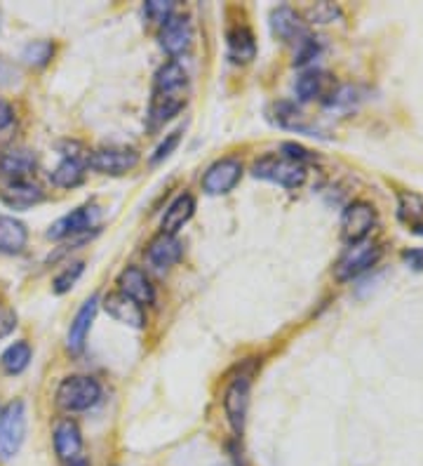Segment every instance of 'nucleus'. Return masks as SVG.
Listing matches in <instances>:
<instances>
[{"mask_svg":"<svg viewBox=\"0 0 423 466\" xmlns=\"http://www.w3.org/2000/svg\"><path fill=\"white\" fill-rule=\"evenodd\" d=\"M271 26L273 34L280 40H285V43H299V40H304L308 35L304 29V24H301L299 15L292 7H277V10H273Z\"/></svg>","mask_w":423,"mask_h":466,"instance_id":"nucleus-22","label":"nucleus"},{"mask_svg":"<svg viewBox=\"0 0 423 466\" xmlns=\"http://www.w3.org/2000/svg\"><path fill=\"white\" fill-rule=\"evenodd\" d=\"M104 309L111 316L113 320H118L123 325H130V328H144L146 325V319H144V309L132 301L130 297L120 295V292H111V295L104 299Z\"/></svg>","mask_w":423,"mask_h":466,"instance_id":"nucleus-16","label":"nucleus"},{"mask_svg":"<svg viewBox=\"0 0 423 466\" xmlns=\"http://www.w3.org/2000/svg\"><path fill=\"white\" fill-rule=\"evenodd\" d=\"M55 452L62 461L78 460L83 452V433L74 420H62L55 427Z\"/></svg>","mask_w":423,"mask_h":466,"instance_id":"nucleus-17","label":"nucleus"},{"mask_svg":"<svg viewBox=\"0 0 423 466\" xmlns=\"http://www.w3.org/2000/svg\"><path fill=\"white\" fill-rule=\"evenodd\" d=\"M276 120H277V126L282 127H287V130H297V132H313V127L306 123V116L301 114L299 108L294 106V104L289 102H280L276 104Z\"/></svg>","mask_w":423,"mask_h":466,"instance_id":"nucleus-26","label":"nucleus"},{"mask_svg":"<svg viewBox=\"0 0 423 466\" xmlns=\"http://www.w3.org/2000/svg\"><path fill=\"white\" fill-rule=\"evenodd\" d=\"M338 17H341V10H338V5H332V3H317V5L308 10V19L313 24H329Z\"/></svg>","mask_w":423,"mask_h":466,"instance_id":"nucleus-31","label":"nucleus"},{"mask_svg":"<svg viewBox=\"0 0 423 466\" xmlns=\"http://www.w3.org/2000/svg\"><path fill=\"white\" fill-rule=\"evenodd\" d=\"M402 262L412 271H423V248H414V250L402 252Z\"/></svg>","mask_w":423,"mask_h":466,"instance_id":"nucleus-36","label":"nucleus"},{"mask_svg":"<svg viewBox=\"0 0 423 466\" xmlns=\"http://www.w3.org/2000/svg\"><path fill=\"white\" fill-rule=\"evenodd\" d=\"M322 83H325V76L320 71H306L304 76H299L294 87H297V95H299L301 102H310L322 92Z\"/></svg>","mask_w":423,"mask_h":466,"instance_id":"nucleus-28","label":"nucleus"},{"mask_svg":"<svg viewBox=\"0 0 423 466\" xmlns=\"http://www.w3.org/2000/svg\"><path fill=\"white\" fill-rule=\"evenodd\" d=\"M249 391H252V377L240 375L228 384L224 393V412L237 436H243L245 421H247Z\"/></svg>","mask_w":423,"mask_h":466,"instance_id":"nucleus-7","label":"nucleus"},{"mask_svg":"<svg viewBox=\"0 0 423 466\" xmlns=\"http://www.w3.org/2000/svg\"><path fill=\"white\" fill-rule=\"evenodd\" d=\"M146 17L156 24H165L172 15H175V3H163V0H151L144 7Z\"/></svg>","mask_w":423,"mask_h":466,"instance_id":"nucleus-32","label":"nucleus"},{"mask_svg":"<svg viewBox=\"0 0 423 466\" xmlns=\"http://www.w3.org/2000/svg\"><path fill=\"white\" fill-rule=\"evenodd\" d=\"M0 200L12 208V210H28L34 205L43 203L45 200V194L38 184L28 182V179H22V182H10L3 191H0Z\"/></svg>","mask_w":423,"mask_h":466,"instance_id":"nucleus-15","label":"nucleus"},{"mask_svg":"<svg viewBox=\"0 0 423 466\" xmlns=\"http://www.w3.org/2000/svg\"><path fill=\"white\" fill-rule=\"evenodd\" d=\"M87 166L95 172H102V175H125V172L135 170L139 166V154L135 148H99V151H92Z\"/></svg>","mask_w":423,"mask_h":466,"instance_id":"nucleus-9","label":"nucleus"},{"mask_svg":"<svg viewBox=\"0 0 423 466\" xmlns=\"http://www.w3.org/2000/svg\"><path fill=\"white\" fill-rule=\"evenodd\" d=\"M179 139H181V130L169 132V135L165 137L163 142H160V147L156 148V154L151 156L153 166H158V163H163L165 158H169V156H172V151H175V148L179 147Z\"/></svg>","mask_w":423,"mask_h":466,"instance_id":"nucleus-33","label":"nucleus"},{"mask_svg":"<svg viewBox=\"0 0 423 466\" xmlns=\"http://www.w3.org/2000/svg\"><path fill=\"white\" fill-rule=\"evenodd\" d=\"M83 271H85L83 262H74L71 267L64 268V271L59 273L55 280H52V290H55V295H66V292L71 290L76 283H78V279L83 276Z\"/></svg>","mask_w":423,"mask_h":466,"instance_id":"nucleus-29","label":"nucleus"},{"mask_svg":"<svg viewBox=\"0 0 423 466\" xmlns=\"http://www.w3.org/2000/svg\"><path fill=\"white\" fill-rule=\"evenodd\" d=\"M17 328V313L7 304H0V339H5Z\"/></svg>","mask_w":423,"mask_h":466,"instance_id":"nucleus-35","label":"nucleus"},{"mask_svg":"<svg viewBox=\"0 0 423 466\" xmlns=\"http://www.w3.org/2000/svg\"><path fill=\"white\" fill-rule=\"evenodd\" d=\"M252 175L282 188H299L306 182V167L294 160L282 158V156H266V158L257 160Z\"/></svg>","mask_w":423,"mask_h":466,"instance_id":"nucleus-5","label":"nucleus"},{"mask_svg":"<svg viewBox=\"0 0 423 466\" xmlns=\"http://www.w3.org/2000/svg\"><path fill=\"white\" fill-rule=\"evenodd\" d=\"M243 166L237 158H221L207 167L203 177V191L207 196H224L237 187Z\"/></svg>","mask_w":423,"mask_h":466,"instance_id":"nucleus-8","label":"nucleus"},{"mask_svg":"<svg viewBox=\"0 0 423 466\" xmlns=\"http://www.w3.org/2000/svg\"><path fill=\"white\" fill-rule=\"evenodd\" d=\"M282 158L294 160V163H299V166H304V163H313V160H316V156L310 154L308 148L299 147V144L285 142V144H282Z\"/></svg>","mask_w":423,"mask_h":466,"instance_id":"nucleus-34","label":"nucleus"},{"mask_svg":"<svg viewBox=\"0 0 423 466\" xmlns=\"http://www.w3.org/2000/svg\"><path fill=\"white\" fill-rule=\"evenodd\" d=\"M398 219L407 227V231L423 236V196L414 191L398 194Z\"/></svg>","mask_w":423,"mask_h":466,"instance_id":"nucleus-23","label":"nucleus"},{"mask_svg":"<svg viewBox=\"0 0 423 466\" xmlns=\"http://www.w3.org/2000/svg\"><path fill=\"white\" fill-rule=\"evenodd\" d=\"M26 438V408L22 400H12L0 410V461L19 455Z\"/></svg>","mask_w":423,"mask_h":466,"instance_id":"nucleus-3","label":"nucleus"},{"mask_svg":"<svg viewBox=\"0 0 423 466\" xmlns=\"http://www.w3.org/2000/svg\"><path fill=\"white\" fill-rule=\"evenodd\" d=\"M35 170V156L28 148H10L0 156V175L12 182H22Z\"/></svg>","mask_w":423,"mask_h":466,"instance_id":"nucleus-20","label":"nucleus"},{"mask_svg":"<svg viewBox=\"0 0 423 466\" xmlns=\"http://www.w3.org/2000/svg\"><path fill=\"white\" fill-rule=\"evenodd\" d=\"M96 208L95 205H85V208H78V210L68 212V215L59 217L55 224L47 231V238L52 240H62L66 236H76V233H83L95 224Z\"/></svg>","mask_w":423,"mask_h":466,"instance_id":"nucleus-14","label":"nucleus"},{"mask_svg":"<svg viewBox=\"0 0 423 466\" xmlns=\"http://www.w3.org/2000/svg\"><path fill=\"white\" fill-rule=\"evenodd\" d=\"M146 257L153 268L165 271V268L175 267V264L181 259V243L176 240V236L158 233V236L151 240V245H148Z\"/></svg>","mask_w":423,"mask_h":466,"instance_id":"nucleus-18","label":"nucleus"},{"mask_svg":"<svg viewBox=\"0 0 423 466\" xmlns=\"http://www.w3.org/2000/svg\"><path fill=\"white\" fill-rule=\"evenodd\" d=\"M56 405L64 412H83L102 399V384L90 375H71L56 387Z\"/></svg>","mask_w":423,"mask_h":466,"instance_id":"nucleus-2","label":"nucleus"},{"mask_svg":"<svg viewBox=\"0 0 423 466\" xmlns=\"http://www.w3.org/2000/svg\"><path fill=\"white\" fill-rule=\"evenodd\" d=\"M12 120H15V114H12V106L7 102H3V99H0V130H5V127H10Z\"/></svg>","mask_w":423,"mask_h":466,"instance_id":"nucleus-37","label":"nucleus"},{"mask_svg":"<svg viewBox=\"0 0 423 466\" xmlns=\"http://www.w3.org/2000/svg\"><path fill=\"white\" fill-rule=\"evenodd\" d=\"M228 57L236 64H247L257 57V43L247 26H236L228 31Z\"/></svg>","mask_w":423,"mask_h":466,"instance_id":"nucleus-24","label":"nucleus"},{"mask_svg":"<svg viewBox=\"0 0 423 466\" xmlns=\"http://www.w3.org/2000/svg\"><path fill=\"white\" fill-rule=\"evenodd\" d=\"M188 76L179 62H167L158 68L156 80H153L151 106H148V123L151 127H158L175 118L184 104H186Z\"/></svg>","mask_w":423,"mask_h":466,"instance_id":"nucleus-1","label":"nucleus"},{"mask_svg":"<svg viewBox=\"0 0 423 466\" xmlns=\"http://www.w3.org/2000/svg\"><path fill=\"white\" fill-rule=\"evenodd\" d=\"M118 292L125 297H130L139 307H148V304L156 301V288H153L151 279L136 267H127L120 271Z\"/></svg>","mask_w":423,"mask_h":466,"instance_id":"nucleus-11","label":"nucleus"},{"mask_svg":"<svg viewBox=\"0 0 423 466\" xmlns=\"http://www.w3.org/2000/svg\"><path fill=\"white\" fill-rule=\"evenodd\" d=\"M28 243L26 224L10 215H0V252L19 255Z\"/></svg>","mask_w":423,"mask_h":466,"instance_id":"nucleus-21","label":"nucleus"},{"mask_svg":"<svg viewBox=\"0 0 423 466\" xmlns=\"http://www.w3.org/2000/svg\"><path fill=\"white\" fill-rule=\"evenodd\" d=\"M193 212H196V198H193L191 194L176 196V198L169 203L167 210H165L163 224H160V228H163V231H160V233H167V236H176L181 228L191 222Z\"/></svg>","mask_w":423,"mask_h":466,"instance_id":"nucleus-19","label":"nucleus"},{"mask_svg":"<svg viewBox=\"0 0 423 466\" xmlns=\"http://www.w3.org/2000/svg\"><path fill=\"white\" fill-rule=\"evenodd\" d=\"M384 250L381 245L369 243V240H362V243L350 245L348 250L341 255V259L334 267V279L338 283H346V280H353L358 276H362L365 271H369L372 267H377L378 259H381Z\"/></svg>","mask_w":423,"mask_h":466,"instance_id":"nucleus-4","label":"nucleus"},{"mask_svg":"<svg viewBox=\"0 0 423 466\" xmlns=\"http://www.w3.org/2000/svg\"><path fill=\"white\" fill-rule=\"evenodd\" d=\"M193 43V29L191 22L186 17H172L163 24V31H160V47L167 52L169 57H179L191 47Z\"/></svg>","mask_w":423,"mask_h":466,"instance_id":"nucleus-12","label":"nucleus"},{"mask_svg":"<svg viewBox=\"0 0 423 466\" xmlns=\"http://www.w3.org/2000/svg\"><path fill=\"white\" fill-rule=\"evenodd\" d=\"M31 356H34V349H31L28 341H15L0 356V368L5 370L7 375H22L28 363H31Z\"/></svg>","mask_w":423,"mask_h":466,"instance_id":"nucleus-25","label":"nucleus"},{"mask_svg":"<svg viewBox=\"0 0 423 466\" xmlns=\"http://www.w3.org/2000/svg\"><path fill=\"white\" fill-rule=\"evenodd\" d=\"M76 144H71V151L62 156L59 166L55 167V172L50 175L52 184L59 188H76L83 184L85 170H87V160H90V154L87 151H76Z\"/></svg>","mask_w":423,"mask_h":466,"instance_id":"nucleus-10","label":"nucleus"},{"mask_svg":"<svg viewBox=\"0 0 423 466\" xmlns=\"http://www.w3.org/2000/svg\"><path fill=\"white\" fill-rule=\"evenodd\" d=\"M317 52H320L317 40L306 35L304 40H299V47H297V55H294V66H306V64L317 57Z\"/></svg>","mask_w":423,"mask_h":466,"instance_id":"nucleus-30","label":"nucleus"},{"mask_svg":"<svg viewBox=\"0 0 423 466\" xmlns=\"http://www.w3.org/2000/svg\"><path fill=\"white\" fill-rule=\"evenodd\" d=\"M52 55H55V46H52L50 40H34V43H28L22 52L24 64L34 68H43L45 64H50Z\"/></svg>","mask_w":423,"mask_h":466,"instance_id":"nucleus-27","label":"nucleus"},{"mask_svg":"<svg viewBox=\"0 0 423 466\" xmlns=\"http://www.w3.org/2000/svg\"><path fill=\"white\" fill-rule=\"evenodd\" d=\"M374 227H377V210L365 200H353L341 215V238L348 245L367 240Z\"/></svg>","mask_w":423,"mask_h":466,"instance_id":"nucleus-6","label":"nucleus"},{"mask_svg":"<svg viewBox=\"0 0 423 466\" xmlns=\"http://www.w3.org/2000/svg\"><path fill=\"white\" fill-rule=\"evenodd\" d=\"M96 309H99V297H90L85 301L83 307L78 309L76 319L71 320V328H68L66 335V349L71 353H80L85 349V341L92 330V323H95Z\"/></svg>","mask_w":423,"mask_h":466,"instance_id":"nucleus-13","label":"nucleus"},{"mask_svg":"<svg viewBox=\"0 0 423 466\" xmlns=\"http://www.w3.org/2000/svg\"><path fill=\"white\" fill-rule=\"evenodd\" d=\"M68 466H87V460H83V457H78V460L68 461Z\"/></svg>","mask_w":423,"mask_h":466,"instance_id":"nucleus-38","label":"nucleus"}]
</instances>
